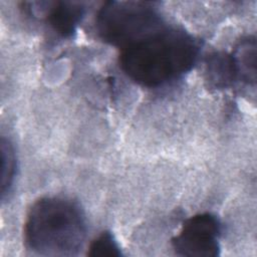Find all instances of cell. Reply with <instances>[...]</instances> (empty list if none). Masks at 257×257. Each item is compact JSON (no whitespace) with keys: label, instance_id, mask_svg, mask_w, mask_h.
Wrapping results in <instances>:
<instances>
[{"label":"cell","instance_id":"2","mask_svg":"<svg viewBox=\"0 0 257 257\" xmlns=\"http://www.w3.org/2000/svg\"><path fill=\"white\" fill-rule=\"evenodd\" d=\"M86 220L79 205L59 196L42 197L28 210L25 247L42 256H74L84 244Z\"/></svg>","mask_w":257,"mask_h":257},{"label":"cell","instance_id":"5","mask_svg":"<svg viewBox=\"0 0 257 257\" xmlns=\"http://www.w3.org/2000/svg\"><path fill=\"white\" fill-rule=\"evenodd\" d=\"M25 8L35 16H43L54 32L62 37H70L75 33L84 14L85 6L75 1H48L28 3Z\"/></svg>","mask_w":257,"mask_h":257},{"label":"cell","instance_id":"1","mask_svg":"<svg viewBox=\"0 0 257 257\" xmlns=\"http://www.w3.org/2000/svg\"><path fill=\"white\" fill-rule=\"evenodd\" d=\"M199 54L200 43L194 36L164 25L121 48L119 63L135 82L158 87L189 72Z\"/></svg>","mask_w":257,"mask_h":257},{"label":"cell","instance_id":"3","mask_svg":"<svg viewBox=\"0 0 257 257\" xmlns=\"http://www.w3.org/2000/svg\"><path fill=\"white\" fill-rule=\"evenodd\" d=\"M164 25L155 3L144 1H107L95 20L98 36L120 49Z\"/></svg>","mask_w":257,"mask_h":257},{"label":"cell","instance_id":"9","mask_svg":"<svg viewBox=\"0 0 257 257\" xmlns=\"http://www.w3.org/2000/svg\"><path fill=\"white\" fill-rule=\"evenodd\" d=\"M87 255L90 257L120 256L121 251L116 240L110 232H102L90 244Z\"/></svg>","mask_w":257,"mask_h":257},{"label":"cell","instance_id":"8","mask_svg":"<svg viewBox=\"0 0 257 257\" xmlns=\"http://www.w3.org/2000/svg\"><path fill=\"white\" fill-rule=\"evenodd\" d=\"M1 197L4 198V196L10 191L12 187L16 172V159L14 149L11 143L4 138L1 140Z\"/></svg>","mask_w":257,"mask_h":257},{"label":"cell","instance_id":"7","mask_svg":"<svg viewBox=\"0 0 257 257\" xmlns=\"http://www.w3.org/2000/svg\"><path fill=\"white\" fill-rule=\"evenodd\" d=\"M237 72V80L248 85L256 81V41L253 37L242 39L231 53Z\"/></svg>","mask_w":257,"mask_h":257},{"label":"cell","instance_id":"6","mask_svg":"<svg viewBox=\"0 0 257 257\" xmlns=\"http://www.w3.org/2000/svg\"><path fill=\"white\" fill-rule=\"evenodd\" d=\"M206 81L216 89L232 86L237 82V72L231 53L214 52L206 59L205 65Z\"/></svg>","mask_w":257,"mask_h":257},{"label":"cell","instance_id":"4","mask_svg":"<svg viewBox=\"0 0 257 257\" xmlns=\"http://www.w3.org/2000/svg\"><path fill=\"white\" fill-rule=\"evenodd\" d=\"M221 223L211 213L189 218L172 240L175 253L189 257H215L220 254Z\"/></svg>","mask_w":257,"mask_h":257}]
</instances>
